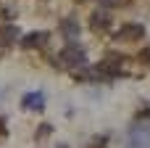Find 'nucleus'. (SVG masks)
<instances>
[{
	"instance_id": "nucleus-3",
	"label": "nucleus",
	"mask_w": 150,
	"mask_h": 148,
	"mask_svg": "<svg viewBox=\"0 0 150 148\" xmlns=\"http://www.w3.org/2000/svg\"><path fill=\"white\" fill-rule=\"evenodd\" d=\"M47 42H50V34H47V32H29V34L21 37V45H24L26 50H40V48H45Z\"/></svg>"
},
{
	"instance_id": "nucleus-7",
	"label": "nucleus",
	"mask_w": 150,
	"mask_h": 148,
	"mask_svg": "<svg viewBox=\"0 0 150 148\" xmlns=\"http://www.w3.org/2000/svg\"><path fill=\"white\" fill-rule=\"evenodd\" d=\"M61 32H63V37H66L69 42H76V37H79V21H76V16L63 19V21H61Z\"/></svg>"
},
{
	"instance_id": "nucleus-6",
	"label": "nucleus",
	"mask_w": 150,
	"mask_h": 148,
	"mask_svg": "<svg viewBox=\"0 0 150 148\" xmlns=\"http://www.w3.org/2000/svg\"><path fill=\"white\" fill-rule=\"evenodd\" d=\"M21 109H26V111H42V109H45V95H42L40 90L26 93V95L21 98Z\"/></svg>"
},
{
	"instance_id": "nucleus-1",
	"label": "nucleus",
	"mask_w": 150,
	"mask_h": 148,
	"mask_svg": "<svg viewBox=\"0 0 150 148\" xmlns=\"http://www.w3.org/2000/svg\"><path fill=\"white\" fill-rule=\"evenodd\" d=\"M61 64L63 66H69V69H79V66H84V61H87V56H84V48L82 45H76V42H69L63 50H61Z\"/></svg>"
},
{
	"instance_id": "nucleus-4",
	"label": "nucleus",
	"mask_w": 150,
	"mask_h": 148,
	"mask_svg": "<svg viewBox=\"0 0 150 148\" xmlns=\"http://www.w3.org/2000/svg\"><path fill=\"white\" fill-rule=\"evenodd\" d=\"M127 148H150V132L145 127L134 124V127L129 130V146Z\"/></svg>"
},
{
	"instance_id": "nucleus-5",
	"label": "nucleus",
	"mask_w": 150,
	"mask_h": 148,
	"mask_svg": "<svg viewBox=\"0 0 150 148\" xmlns=\"http://www.w3.org/2000/svg\"><path fill=\"white\" fill-rule=\"evenodd\" d=\"M145 37V26L142 24H124L116 34V40H124V42H134V40H142Z\"/></svg>"
},
{
	"instance_id": "nucleus-8",
	"label": "nucleus",
	"mask_w": 150,
	"mask_h": 148,
	"mask_svg": "<svg viewBox=\"0 0 150 148\" xmlns=\"http://www.w3.org/2000/svg\"><path fill=\"white\" fill-rule=\"evenodd\" d=\"M16 37H21V32H18V26H5L3 32H0V42L3 45H11Z\"/></svg>"
},
{
	"instance_id": "nucleus-2",
	"label": "nucleus",
	"mask_w": 150,
	"mask_h": 148,
	"mask_svg": "<svg viewBox=\"0 0 150 148\" xmlns=\"http://www.w3.org/2000/svg\"><path fill=\"white\" fill-rule=\"evenodd\" d=\"M111 24H113V16L108 13V8L90 13V29L92 32H111Z\"/></svg>"
},
{
	"instance_id": "nucleus-11",
	"label": "nucleus",
	"mask_w": 150,
	"mask_h": 148,
	"mask_svg": "<svg viewBox=\"0 0 150 148\" xmlns=\"http://www.w3.org/2000/svg\"><path fill=\"white\" fill-rule=\"evenodd\" d=\"M50 132H53V127H50V124H42V127L37 130V140H42V138H45V135H50Z\"/></svg>"
},
{
	"instance_id": "nucleus-10",
	"label": "nucleus",
	"mask_w": 150,
	"mask_h": 148,
	"mask_svg": "<svg viewBox=\"0 0 150 148\" xmlns=\"http://www.w3.org/2000/svg\"><path fill=\"white\" fill-rule=\"evenodd\" d=\"M103 8H119V5H124L127 0H98Z\"/></svg>"
},
{
	"instance_id": "nucleus-9",
	"label": "nucleus",
	"mask_w": 150,
	"mask_h": 148,
	"mask_svg": "<svg viewBox=\"0 0 150 148\" xmlns=\"http://www.w3.org/2000/svg\"><path fill=\"white\" fill-rule=\"evenodd\" d=\"M108 140H111L108 135H95V138L87 143V148H105V143H108Z\"/></svg>"
},
{
	"instance_id": "nucleus-12",
	"label": "nucleus",
	"mask_w": 150,
	"mask_h": 148,
	"mask_svg": "<svg viewBox=\"0 0 150 148\" xmlns=\"http://www.w3.org/2000/svg\"><path fill=\"white\" fill-rule=\"evenodd\" d=\"M58 148H69V146H58Z\"/></svg>"
}]
</instances>
